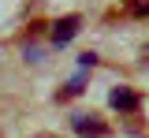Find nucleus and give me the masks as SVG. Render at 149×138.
<instances>
[{
    "mask_svg": "<svg viewBox=\"0 0 149 138\" xmlns=\"http://www.w3.org/2000/svg\"><path fill=\"white\" fill-rule=\"evenodd\" d=\"M71 127H74V135H82V138H108V127L97 116H71Z\"/></svg>",
    "mask_w": 149,
    "mask_h": 138,
    "instance_id": "f257e3e1",
    "label": "nucleus"
},
{
    "mask_svg": "<svg viewBox=\"0 0 149 138\" xmlns=\"http://www.w3.org/2000/svg\"><path fill=\"white\" fill-rule=\"evenodd\" d=\"M108 105L116 108V112H134V108H138V93H134L130 86H116V90L108 93Z\"/></svg>",
    "mask_w": 149,
    "mask_h": 138,
    "instance_id": "f03ea898",
    "label": "nucleus"
},
{
    "mask_svg": "<svg viewBox=\"0 0 149 138\" xmlns=\"http://www.w3.org/2000/svg\"><path fill=\"white\" fill-rule=\"evenodd\" d=\"M78 26H82V19H78V15H67V19H60V22L52 26V45H60V49H63V45H67L74 34H78Z\"/></svg>",
    "mask_w": 149,
    "mask_h": 138,
    "instance_id": "7ed1b4c3",
    "label": "nucleus"
},
{
    "mask_svg": "<svg viewBox=\"0 0 149 138\" xmlns=\"http://www.w3.org/2000/svg\"><path fill=\"white\" fill-rule=\"evenodd\" d=\"M93 63H97V56H93V52H82V56H78V67H82V71H90Z\"/></svg>",
    "mask_w": 149,
    "mask_h": 138,
    "instance_id": "20e7f679",
    "label": "nucleus"
},
{
    "mask_svg": "<svg viewBox=\"0 0 149 138\" xmlns=\"http://www.w3.org/2000/svg\"><path fill=\"white\" fill-rule=\"evenodd\" d=\"M142 56H146V63H149V45H146V49H142Z\"/></svg>",
    "mask_w": 149,
    "mask_h": 138,
    "instance_id": "39448f33",
    "label": "nucleus"
}]
</instances>
